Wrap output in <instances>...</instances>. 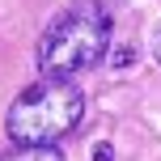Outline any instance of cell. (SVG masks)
Masks as SVG:
<instances>
[{
	"label": "cell",
	"mask_w": 161,
	"mask_h": 161,
	"mask_svg": "<svg viewBox=\"0 0 161 161\" xmlns=\"http://www.w3.org/2000/svg\"><path fill=\"white\" fill-rule=\"evenodd\" d=\"M110 47V13L97 0L68 4L47 21L38 38V72L42 80H72L76 72L93 68Z\"/></svg>",
	"instance_id": "cell-1"
},
{
	"label": "cell",
	"mask_w": 161,
	"mask_h": 161,
	"mask_svg": "<svg viewBox=\"0 0 161 161\" xmlns=\"http://www.w3.org/2000/svg\"><path fill=\"white\" fill-rule=\"evenodd\" d=\"M114 68H131V64H136V47H131V42H127V47H114Z\"/></svg>",
	"instance_id": "cell-4"
},
{
	"label": "cell",
	"mask_w": 161,
	"mask_h": 161,
	"mask_svg": "<svg viewBox=\"0 0 161 161\" xmlns=\"http://www.w3.org/2000/svg\"><path fill=\"white\" fill-rule=\"evenodd\" d=\"M110 157H114L110 144H93V161H110Z\"/></svg>",
	"instance_id": "cell-5"
},
{
	"label": "cell",
	"mask_w": 161,
	"mask_h": 161,
	"mask_svg": "<svg viewBox=\"0 0 161 161\" xmlns=\"http://www.w3.org/2000/svg\"><path fill=\"white\" fill-rule=\"evenodd\" d=\"M153 55H157V64H161V25H157V34H153Z\"/></svg>",
	"instance_id": "cell-6"
},
{
	"label": "cell",
	"mask_w": 161,
	"mask_h": 161,
	"mask_svg": "<svg viewBox=\"0 0 161 161\" xmlns=\"http://www.w3.org/2000/svg\"><path fill=\"white\" fill-rule=\"evenodd\" d=\"M0 161H64V153L59 148H13Z\"/></svg>",
	"instance_id": "cell-3"
},
{
	"label": "cell",
	"mask_w": 161,
	"mask_h": 161,
	"mask_svg": "<svg viewBox=\"0 0 161 161\" xmlns=\"http://www.w3.org/2000/svg\"><path fill=\"white\" fill-rule=\"evenodd\" d=\"M85 93L72 80H38L8 106V136L17 148H55L80 123Z\"/></svg>",
	"instance_id": "cell-2"
}]
</instances>
